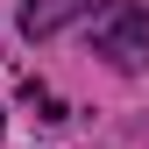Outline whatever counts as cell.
<instances>
[{"label":"cell","mask_w":149,"mask_h":149,"mask_svg":"<svg viewBox=\"0 0 149 149\" xmlns=\"http://www.w3.org/2000/svg\"><path fill=\"white\" fill-rule=\"evenodd\" d=\"M92 0H22V29L29 36H57L64 22H78Z\"/></svg>","instance_id":"cell-2"},{"label":"cell","mask_w":149,"mask_h":149,"mask_svg":"<svg viewBox=\"0 0 149 149\" xmlns=\"http://www.w3.org/2000/svg\"><path fill=\"white\" fill-rule=\"evenodd\" d=\"M92 43H100V57L114 64V71H142L149 64V7H107L100 14V29H92Z\"/></svg>","instance_id":"cell-1"},{"label":"cell","mask_w":149,"mask_h":149,"mask_svg":"<svg viewBox=\"0 0 149 149\" xmlns=\"http://www.w3.org/2000/svg\"><path fill=\"white\" fill-rule=\"evenodd\" d=\"M0 128H7V114H0Z\"/></svg>","instance_id":"cell-3"}]
</instances>
